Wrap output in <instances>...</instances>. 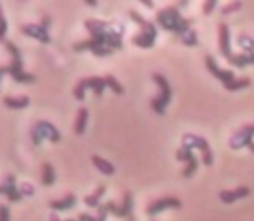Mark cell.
<instances>
[{"instance_id":"1","label":"cell","mask_w":254,"mask_h":221,"mask_svg":"<svg viewBox=\"0 0 254 221\" xmlns=\"http://www.w3.org/2000/svg\"><path fill=\"white\" fill-rule=\"evenodd\" d=\"M85 28L90 33V38L78 42L73 45V51H90L97 57H107L114 51L123 49V24L116 21H102V19H87Z\"/></svg>"},{"instance_id":"2","label":"cell","mask_w":254,"mask_h":221,"mask_svg":"<svg viewBox=\"0 0 254 221\" xmlns=\"http://www.w3.org/2000/svg\"><path fill=\"white\" fill-rule=\"evenodd\" d=\"M180 7L178 5H168L164 9L157 10L156 14V23L159 24L163 30L171 31L177 37H182L184 33H187L189 30H192L194 24V17H184L180 14Z\"/></svg>"},{"instance_id":"3","label":"cell","mask_w":254,"mask_h":221,"mask_svg":"<svg viewBox=\"0 0 254 221\" xmlns=\"http://www.w3.org/2000/svg\"><path fill=\"white\" fill-rule=\"evenodd\" d=\"M128 14H130L131 21H135V23H137L138 26L142 28L140 33L135 35V37L131 38L133 45H137V47H140V49H151V47H154V44H156V38H157L156 24L151 23V21H147L144 16H142V14H138L137 10H130Z\"/></svg>"},{"instance_id":"4","label":"cell","mask_w":254,"mask_h":221,"mask_svg":"<svg viewBox=\"0 0 254 221\" xmlns=\"http://www.w3.org/2000/svg\"><path fill=\"white\" fill-rule=\"evenodd\" d=\"M3 45H5V49L10 52V55H12V60H10V64L7 66L9 67L10 78H12L14 81H17V83H35L37 76L31 73H26V71L23 69V60H21L19 49L9 40H3Z\"/></svg>"},{"instance_id":"5","label":"cell","mask_w":254,"mask_h":221,"mask_svg":"<svg viewBox=\"0 0 254 221\" xmlns=\"http://www.w3.org/2000/svg\"><path fill=\"white\" fill-rule=\"evenodd\" d=\"M154 83L159 87V94L151 101V108L156 114H164L166 110V106L171 102V95H173V90H171L170 81L166 80V76L161 73H154L152 74Z\"/></svg>"},{"instance_id":"6","label":"cell","mask_w":254,"mask_h":221,"mask_svg":"<svg viewBox=\"0 0 254 221\" xmlns=\"http://www.w3.org/2000/svg\"><path fill=\"white\" fill-rule=\"evenodd\" d=\"M44 138L57 144V142H61V133L52 123H49V121H45V119H40L31 128V142H33V145H40L42 142H44Z\"/></svg>"},{"instance_id":"7","label":"cell","mask_w":254,"mask_h":221,"mask_svg":"<svg viewBox=\"0 0 254 221\" xmlns=\"http://www.w3.org/2000/svg\"><path fill=\"white\" fill-rule=\"evenodd\" d=\"M182 147L199 149V151H201V154H202L204 166H211V165H213V152H211L209 142H207L204 137H201V135L184 133V135H182Z\"/></svg>"},{"instance_id":"8","label":"cell","mask_w":254,"mask_h":221,"mask_svg":"<svg viewBox=\"0 0 254 221\" xmlns=\"http://www.w3.org/2000/svg\"><path fill=\"white\" fill-rule=\"evenodd\" d=\"M106 80L101 76H90V78H85V80H80L76 83V87L73 88V95L76 101H83L85 99V92L88 88H92L95 94V97H102V92L106 88Z\"/></svg>"},{"instance_id":"9","label":"cell","mask_w":254,"mask_h":221,"mask_svg":"<svg viewBox=\"0 0 254 221\" xmlns=\"http://www.w3.org/2000/svg\"><path fill=\"white\" fill-rule=\"evenodd\" d=\"M228 144H230V147L234 149V151L248 147L254 154V124H244L242 128H239L230 137Z\"/></svg>"},{"instance_id":"10","label":"cell","mask_w":254,"mask_h":221,"mask_svg":"<svg viewBox=\"0 0 254 221\" xmlns=\"http://www.w3.org/2000/svg\"><path fill=\"white\" fill-rule=\"evenodd\" d=\"M106 206H107V211L116 216V218H127V220L133 218V213H131L133 211V197H131V192H128V190L125 192L123 201H121L120 206L113 201L106 202Z\"/></svg>"},{"instance_id":"11","label":"cell","mask_w":254,"mask_h":221,"mask_svg":"<svg viewBox=\"0 0 254 221\" xmlns=\"http://www.w3.org/2000/svg\"><path fill=\"white\" fill-rule=\"evenodd\" d=\"M204 62H206V67H207V71H209L211 74H213L216 80H220L221 83H223V87L227 88H230L232 87V83H234L237 78H235V74L232 73L230 69H221L220 66L216 64V60L213 59V55L211 54H207L206 57H204Z\"/></svg>"},{"instance_id":"12","label":"cell","mask_w":254,"mask_h":221,"mask_svg":"<svg viewBox=\"0 0 254 221\" xmlns=\"http://www.w3.org/2000/svg\"><path fill=\"white\" fill-rule=\"evenodd\" d=\"M19 33L21 35H26V37L35 38V40L42 42V44H51V42H52L51 33H49V28L42 26L40 23H38V24H33V23L21 24V26H19Z\"/></svg>"},{"instance_id":"13","label":"cell","mask_w":254,"mask_h":221,"mask_svg":"<svg viewBox=\"0 0 254 221\" xmlns=\"http://www.w3.org/2000/svg\"><path fill=\"white\" fill-rule=\"evenodd\" d=\"M182 208V201L177 197H161L157 201L151 202L145 209L149 216H154V215H159V213L166 211V209H180Z\"/></svg>"},{"instance_id":"14","label":"cell","mask_w":254,"mask_h":221,"mask_svg":"<svg viewBox=\"0 0 254 221\" xmlns=\"http://www.w3.org/2000/svg\"><path fill=\"white\" fill-rule=\"evenodd\" d=\"M177 159L178 161L187 163V166H185L184 171H182V176L184 178H190L192 174L197 171V158H195V154L192 152V149L180 147L177 151Z\"/></svg>"},{"instance_id":"15","label":"cell","mask_w":254,"mask_h":221,"mask_svg":"<svg viewBox=\"0 0 254 221\" xmlns=\"http://www.w3.org/2000/svg\"><path fill=\"white\" fill-rule=\"evenodd\" d=\"M0 194H5L9 202H19L21 199H23V195H21V192H19V187L16 185V178H14L12 174L5 176V180L0 183Z\"/></svg>"},{"instance_id":"16","label":"cell","mask_w":254,"mask_h":221,"mask_svg":"<svg viewBox=\"0 0 254 221\" xmlns=\"http://www.w3.org/2000/svg\"><path fill=\"white\" fill-rule=\"evenodd\" d=\"M218 47H220V52L225 59H228L234 54L230 49V30H228V24L225 23L218 24Z\"/></svg>"},{"instance_id":"17","label":"cell","mask_w":254,"mask_h":221,"mask_svg":"<svg viewBox=\"0 0 254 221\" xmlns=\"http://www.w3.org/2000/svg\"><path fill=\"white\" fill-rule=\"evenodd\" d=\"M249 194H251L249 187H237V188H234V190H221L220 201L225 202V204H232V202H235L237 199L248 197Z\"/></svg>"},{"instance_id":"18","label":"cell","mask_w":254,"mask_h":221,"mask_svg":"<svg viewBox=\"0 0 254 221\" xmlns=\"http://www.w3.org/2000/svg\"><path fill=\"white\" fill-rule=\"evenodd\" d=\"M74 206H76V195L71 194V192L64 195V197L57 199V201L49 202V208H51L52 211H69Z\"/></svg>"},{"instance_id":"19","label":"cell","mask_w":254,"mask_h":221,"mask_svg":"<svg viewBox=\"0 0 254 221\" xmlns=\"http://www.w3.org/2000/svg\"><path fill=\"white\" fill-rule=\"evenodd\" d=\"M3 106H7V108L10 109H24L28 104H30V97L28 95H17V97H10V95H7V97L2 99Z\"/></svg>"},{"instance_id":"20","label":"cell","mask_w":254,"mask_h":221,"mask_svg":"<svg viewBox=\"0 0 254 221\" xmlns=\"http://www.w3.org/2000/svg\"><path fill=\"white\" fill-rule=\"evenodd\" d=\"M228 62L232 64V66L235 67H246V66H254V54H232L230 57H228Z\"/></svg>"},{"instance_id":"21","label":"cell","mask_w":254,"mask_h":221,"mask_svg":"<svg viewBox=\"0 0 254 221\" xmlns=\"http://www.w3.org/2000/svg\"><path fill=\"white\" fill-rule=\"evenodd\" d=\"M87 119H88V109L80 108L76 112V119H74V133L83 135L85 128H87Z\"/></svg>"},{"instance_id":"22","label":"cell","mask_w":254,"mask_h":221,"mask_svg":"<svg viewBox=\"0 0 254 221\" xmlns=\"http://www.w3.org/2000/svg\"><path fill=\"white\" fill-rule=\"evenodd\" d=\"M104 194H106V187H104V185H99V187L95 188V192H92L90 195H87V197L83 199V202L88 206V208L97 209L99 206H101V199Z\"/></svg>"},{"instance_id":"23","label":"cell","mask_w":254,"mask_h":221,"mask_svg":"<svg viewBox=\"0 0 254 221\" xmlns=\"http://www.w3.org/2000/svg\"><path fill=\"white\" fill-rule=\"evenodd\" d=\"M92 163H94V166L97 167L102 174H114V171H116L113 163H109L107 159L101 158V156H92Z\"/></svg>"},{"instance_id":"24","label":"cell","mask_w":254,"mask_h":221,"mask_svg":"<svg viewBox=\"0 0 254 221\" xmlns=\"http://www.w3.org/2000/svg\"><path fill=\"white\" fill-rule=\"evenodd\" d=\"M42 183L45 187H51V185L56 183V171H54V166L51 163H44L42 165Z\"/></svg>"},{"instance_id":"25","label":"cell","mask_w":254,"mask_h":221,"mask_svg":"<svg viewBox=\"0 0 254 221\" xmlns=\"http://www.w3.org/2000/svg\"><path fill=\"white\" fill-rule=\"evenodd\" d=\"M237 44L244 54H254V38L249 37L248 33L237 35Z\"/></svg>"},{"instance_id":"26","label":"cell","mask_w":254,"mask_h":221,"mask_svg":"<svg viewBox=\"0 0 254 221\" xmlns=\"http://www.w3.org/2000/svg\"><path fill=\"white\" fill-rule=\"evenodd\" d=\"M180 40H182V44L187 45V47H195V45L199 44V35H197V31L192 28V30H189L187 33L182 35Z\"/></svg>"},{"instance_id":"27","label":"cell","mask_w":254,"mask_h":221,"mask_svg":"<svg viewBox=\"0 0 254 221\" xmlns=\"http://www.w3.org/2000/svg\"><path fill=\"white\" fill-rule=\"evenodd\" d=\"M104 80H106V85H107V87H109L111 90H113L116 95H123V94H125L123 85H121L120 81H118L116 78L113 76V74H106V76H104Z\"/></svg>"},{"instance_id":"28","label":"cell","mask_w":254,"mask_h":221,"mask_svg":"<svg viewBox=\"0 0 254 221\" xmlns=\"http://www.w3.org/2000/svg\"><path fill=\"white\" fill-rule=\"evenodd\" d=\"M239 9H242V2L234 0V2H228V3H225V5L221 7V14H223V16H228V14L237 12Z\"/></svg>"},{"instance_id":"29","label":"cell","mask_w":254,"mask_h":221,"mask_svg":"<svg viewBox=\"0 0 254 221\" xmlns=\"http://www.w3.org/2000/svg\"><path fill=\"white\" fill-rule=\"evenodd\" d=\"M5 33H7V21H5V16H3L2 5H0V40H2V42H3Z\"/></svg>"},{"instance_id":"30","label":"cell","mask_w":254,"mask_h":221,"mask_svg":"<svg viewBox=\"0 0 254 221\" xmlns=\"http://www.w3.org/2000/svg\"><path fill=\"white\" fill-rule=\"evenodd\" d=\"M19 192H21V195H28V197H30V195H33L35 194V187L33 185H30V183H23L19 187Z\"/></svg>"},{"instance_id":"31","label":"cell","mask_w":254,"mask_h":221,"mask_svg":"<svg viewBox=\"0 0 254 221\" xmlns=\"http://www.w3.org/2000/svg\"><path fill=\"white\" fill-rule=\"evenodd\" d=\"M214 7H216V0H206V2H204V5H202L204 16H209L211 10H213Z\"/></svg>"},{"instance_id":"32","label":"cell","mask_w":254,"mask_h":221,"mask_svg":"<svg viewBox=\"0 0 254 221\" xmlns=\"http://www.w3.org/2000/svg\"><path fill=\"white\" fill-rule=\"evenodd\" d=\"M0 221H10V211L3 204H0Z\"/></svg>"},{"instance_id":"33","label":"cell","mask_w":254,"mask_h":221,"mask_svg":"<svg viewBox=\"0 0 254 221\" xmlns=\"http://www.w3.org/2000/svg\"><path fill=\"white\" fill-rule=\"evenodd\" d=\"M76 221H99V220H97V216H90V215H87V213H81V215H78Z\"/></svg>"},{"instance_id":"34","label":"cell","mask_w":254,"mask_h":221,"mask_svg":"<svg viewBox=\"0 0 254 221\" xmlns=\"http://www.w3.org/2000/svg\"><path fill=\"white\" fill-rule=\"evenodd\" d=\"M51 23H52V17L49 16V14H44V16H42V21H40L42 26L49 28V26H51Z\"/></svg>"},{"instance_id":"35","label":"cell","mask_w":254,"mask_h":221,"mask_svg":"<svg viewBox=\"0 0 254 221\" xmlns=\"http://www.w3.org/2000/svg\"><path fill=\"white\" fill-rule=\"evenodd\" d=\"M51 221H76V220H59L56 215H51Z\"/></svg>"},{"instance_id":"36","label":"cell","mask_w":254,"mask_h":221,"mask_svg":"<svg viewBox=\"0 0 254 221\" xmlns=\"http://www.w3.org/2000/svg\"><path fill=\"white\" fill-rule=\"evenodd\" d=\"M3 73H9V67H7V66H2V67H0V78H2V74Z\"/></svg>"},{"instance_id":"37","label":"cell","mask_w":254,"mask_h":221,"mask_svg":"<svg viewBox=\"0 0 254 221\" xmlns=\"http://www.w3.org/2000/svg\"><path fill=\"white\" fill-rule=\"evenodd\" d=\"M87 3H88V5H97V2H95V0H87Z\"/></svg>"},{"instance_id":"38","label":"cell","mask_w":254,"mask_h":221,"mask_svg":"<svg viewBox=\"0 0 254 221\" xmlns=\"http://www.w3.org/2000/svg\"><path fill=\"white\" fill-rule=\"evenodd\" d=\"M142 3H144V5H147V7H152V2H145V0H144Z\"/></svg>"},{"instance_id":"39","label":"cell","mask_w":254,"mask_h":221,"mask_svg":"<svg viewBox=\"0 0 254 221\" xmlns=\"http://www.w3.org/2000/svg\"><path fill=\"white\" fill-rule=\"evenodd\" d=\"M128 221H133V218H130V220H128Z\"/></svg>"}]
</instances>
